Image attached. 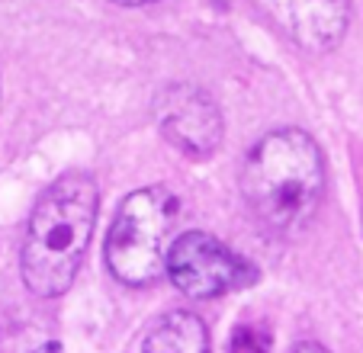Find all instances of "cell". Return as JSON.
<instances>
[{
  "instance_id": "obj_1",
  "label": "cell",
  "mask_w": 363,
  "mask_h": 353,
  "mask_svg": "<svg viewBox=\"0 0 363 353\" xmlns=\"http://www.w3.org/2000/svg\"><path fill=\"white\" fill-rule=\"evenodd\" d=\"M241 196L267 231L293 238L315 218L325 196V161L302 129H277L245 157Z\"/></svg>"
},
{
  "instance_id": "obj_2",
  "label": "cell",
  "mask_w": 363,
  "mask_h": 353,
  "mask_svg": "<svg viewBox=\"0 0 363 353\" xmlns=\"http://www.w3.org/2000/svg\"><path fill=\"white\" fill-rule=\"evenodd\" d=\"M96 206L100 193L87 174H65L42 193L23 238L20 267L26 289L42 299L71 289L94 235Z\"/></svg>"
},
{
  "instance_id": "obj_3",
  "label": "cell",
  "mask_w": 363,
  "mask_h": 353,
  "mask_svg": "<svg viewBox=\"0 0 363 353\" xmlns=\"http://www.w3.org/2000/svg\"><path fill=\"white\" fill-rule=\"evenodd\" d=\"M177 218V196L167 186H148L119 206L106 235V267L125 286H145L164 270V245Z\"/></svg>"
},
{
  "instance_id": "obj_4",
  "label": "cell",
  "mask_w": 363,
  "mask_h": 353,
  "mask_svg": "<svg viewBox=\"0 0 363 353\" xmlns=\"http://www.w3.org/2000/svg\"><path fill=\"white\" fill-rule=\"evenodd\" d=\"M164 270L174 286L190 299L228 296L257 279V270L245 257H238L219 238L203 231H186L174 241L164 257Z\"/></svg>"
},
{
  "instance_id": "obj_5",
  "label": "cell",
  "mask_w": 363,
  "mask_h": 353,
  "mask_svg": "<svg viewBox=\"0 0 363 353\" xmlns=\"http://www.w3.org/2000/svg\"><path fill=\"white\" fill-rule=\"evenodd\" d=\"M158 129L177 151L190 157H213L222 145V116L213 96L193 84H174L161 90L158 103Z\"/></svg>"
},
{
  "instance_id": "obj_6",
  "label": "cell",
  "mask_w": 363,
  "mask_h": 353,
  "mask_svg": "<svg viewBox=\"0 0 363 353\" xmlns=\"http://www.w3.org/2000/svg\"><path fill=\"white\" fill-rule=\"evenodd\" d=\"M280 33L299 48L325 52L337 45L350 23V0H254Z\"/></svg>"
},
{
  "instance_id": "obj_7",
  "label": "cell",
  "mask_w": 363,
  "mask_h": 353,
  "mask_svg": "<svg viewBox=\"0 0 363 353\" xmlns=\"http://www.w3.org/2000/svg\"><path fill=\"white\" fill-rule=\"evenodd\" d=\"M142 353H209V331L193 312H171L148 331Z\"/></svg>"
},
{
  "instance_id": "obj_8",
  "label": "cell",
  "mask_w": 363,
  "mask_h": 353,
  "mask_svg": "<svg viewBox=\"0 0 363 353\" xmlns=\"http://www.w3.org/2000/svg\"><path fill=\"white\" fill-rule=\"evenodd\" d=\"M228 353H270V331L257 325L235 327L232 340H228Z\"/></svg>"
},
{
  "instance_id": "obj_9",
  "label": "cell",
  "mask_w": 363,
  "mask_h": 353,
  "mask_svg": "<svg viewBox=\"0 0 363 353\" xmlns=\"http://www.w3.org/2000/svg\"><path fill=\"white\" fill-rule=\"evenodd\" d=\"M289 353H328V350H325V347H318V344H308V340H306V344H296Z\"/></svg>"
},
{
  "instance_id": "obj_10",
  "label": "cell",
  "mask_w": 363,
  "mask_h": 353,
  "mask_svg": "<svg viewBox=\"0 0 363 353\" xmlns=\"http://www.w3.org/2000/svg\"><path fill=\"white\" fill-rule=\"evenodd\" d=\"M113 4H123V7H142V4H155V0H113Z\"/></svg>"
},
{
  "instance_id": "obj_11",
  "label": "cell",
  "mask_w": 363,
  "mask_h": 353,
  "mask_svg": "<svg viewBox=\"0 0 363 353\" xmlns=\"http://www.w3.org/2000/svg\"><path fill=\"white\" fill-rule=\"evenodd\" d=\"M35 353H58V347H55V344H45L42 350H35Z\"/></svg>"
}]
</instances>
